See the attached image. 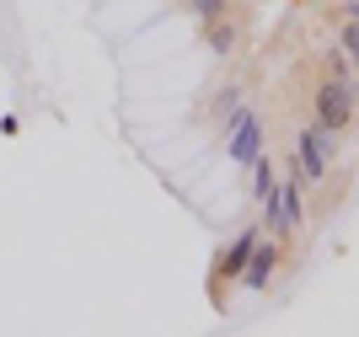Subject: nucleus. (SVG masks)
Listing matches in <instances>:
<instances>
[{"label": "nucleus", "mask_w": 359, "mask_h": 337, "mask_svg": "<svg viewBox=\"0 0 359 337\" xmlns=\"http://www.w3.org/2000/svg\"><path fill=\"white\" fill-rule=\"evenodd\" d=\"M354 118V91H348V81H327V86L316 91V123L327 134H338Z\"/></svg>", "instance_id": "obj_1"}, {"label": "nucleus", "mask_w": 359, "mask_h": 337, "mask_svg": "<svg viewBox=\"0 0 359 337\" xmlns=\"http://www.w3.org/2000/svg\"><path fill=\"white\" fill-rule=\"evenodd\" d=\"M295 161H300V177H306V182H322V177H327L332 150H327V129H322V123L300 134V150H295Z\"/></svg>", "instance_id": "obj_2"}, {"label": "nucleus", "mask_w": 359, "mask_h": 337, "mask_svg": "<svg viewBox=\"0 0 359 337\" xmlns=\"http://www.w3.org/2000/svg\"><path fill=\"white\" fill-rule=\"evenodd\" d=\"M300 182H306V177H290L285 188H273V198L263 209H269V225L273 231H290V225L300 220Z\"/></svg>", "instance_id": "obj_3"}, {"label": "nucleus", "mask_w": 359, "mask_h": 337, "mask_svg": "<svg viewBox=\"0 0 359 337\" xmlns=\"http://www.w3.org/2000/svg\"><path fill=\"white\" fill-rule=\"evenodd\" d=\"M231 156H236L241 166H252L257 156H263V129H257L252 113H236V134H231Z\"/></svg>", "instance_id": "obj_4"}, {"label": "nucleus", "mask_w": 359, "mask_h": 337, "mask_svg": "<svg viewBox=\"0 0 359 337\" xmlns=\"http://www.w3.org/2000/svg\"><path fill=\"white\" fill-rule=\"evenodd\" d=\"M273 273V247H252V257H247V268H241V284H252V289H263Z\"/></svg>", "instance_id": "obj_5"}, {"label": "nucleus", "mask_w": 359, "mask_h": 337, "mask_svg": "<svg viewBox=\"0 0 359 337\" xmlns=\"http://www.w3.org/2000/svg\"><path fill=\"white\" fill-rule=\"evenodd\" d=\"M252 247H257V241H252V231H247L236 247L225 252V263H220V268H225V273H241V268H247V257H252Z\"/></svg>", "instance_id": "obj_6"}, {"label": "nucleus", "mask_w": 359, "mask_h": 337, "mask_svg": "<svg viewBox=\"0 0 359 337\" xmlns=\"http://www.w3.org/2000/svg\"><path fill=\"white\" fill-rule=\"evenodd\" d=\"M338 48H344V59L359 70V22H348V16H344V27H338Z\"/></svg>", "instance_id": "obj_7"}, {"label": "nucleus", "mask_w": 359, "mask_h": 337, "mask_svg": "<svg viewBox=\"0 0 359 337\" xmlns=\"http://www.w3.org/2000/svg\"><path fill=\"white\" fill-rule=\"evenodd\" d=\"M198 11H204V16H220V0H198Z\"/></svg>", "instance_id": "obj_8"}]
</instances>
